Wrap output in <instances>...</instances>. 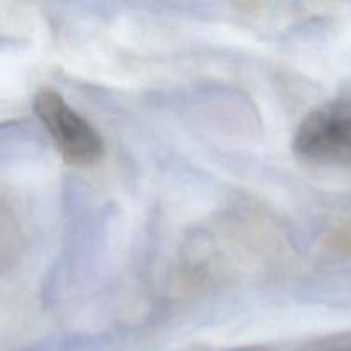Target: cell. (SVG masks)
Returning a JSON list of instances; mask_svg holds the SVG:
<instances>
[{"label":"cell","mask_w":351,"mask_h":351,"mask_svg":"<svg viewBox=\"0 0 351 351\" xmlns=\"http://www.w3.org/2000/svg\"><path fill=\"white\" fill-rule=\"evenodd\" d=\"M293 149L304 160L351 168V99L326 103L298 125Z\"/></svg>","instance_id":"obj_1"},{"label":"cell","mask_w":351,"mask_h":351,"mask_svg":"<svg viewBox=\"0 0 351 351\" xmlns=\"http://www.w3.org/2000/svg\"><path fill=\"white\" fill-rule=\"evenodd\" d=\"M34 112L67 163L93 165L103 156V141L98 130L57 91L41 89L34 96Z\"/></svg>","instance_id":"obj_2"},{"label":"cell","mask_w":351,"mask_h":351,"mask_svg":"<svg viewBox=\"0 0 351 351\" xmlns=\"http://www.w3.org/2000/svg\"><path fill=\"white\" fill-rule=\"evenodd\" d=\"M331 247L338 254H341L343 257H348L351 259V219L346 223H343L336 233L332 235Z\"/></svg>","instance_id":"obj_3"},{"label":"cell","mask_w":351,"mask_h":351,"mask_svg":"<svg viewBox=\"0 0 351 351\" xmlns=\"http://www.w3.org/2000/svg\"><path fill=\"white\" fill-rule=\"evenodd\" d=\"M338 351H351V346H346V348H341V350H338Z\"/></svg>","instance_id":"obj_4"}]
</instances>
